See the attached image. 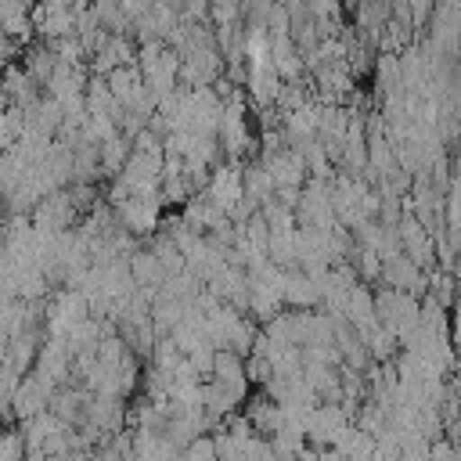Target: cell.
<instances>
[{"label": "cell", "instance_id": "obj_2", "mask_svg": "<svg viewBox=\"0 0 461 461\" xmlns=\"http://www.w3.org/2000/svg\"><path fill=\"white\" fill-rule=\"evenodd\" d=\"M212 371H216V382L234 389L238 396H245V371H241V360L234 353H216L212 360Z\"/></svg>", "mask_w": 461, "mask_h": 461}, {"label": "cell", "instance_id": "obj_5", "mask_svg": "<svg viewBox=\"0 0 461 461\" xmlns=\"http://www.w3.org/2000/svg\"><path fill=\"white\" fill-rule=\"evenodd\" d=\"M274 169H277V173H274L277 180H295V176H299V162H295V158H281Z\"/></svg>", "mask_w": 461, "mask_h": 461}, {"label": "cell", "instance_id": "obj_4", "mask_svg": "<svg viewBox=\"0 0 461 461\" xmlns=\"http://www.w3.org/2000/svg\"><path fill=\"white\" fill-rule=\"evenodd\" d=\"M122 212H126L133 223H144V227L155 220V212H151V209H144V205H133V202H130V205H122Z\"/></svg>", "mask_w": 461, "mask_h": 461}, {"label": "cell", "instance_id": "obj_1", "mask_svg": "<svg viewBox=\"0 0 461 461\" xmlns=\"http://www.w3.org/2000/svg\"><path fill=\"white\" fill-rule=\"evenodd\" d=\"M50 385L43 382V378H36V375H22V382H18V389H14V396H11V414L14 418H32V414H40V411H47V403H50Z\"/></svg>", "mask_w": 461, "mask_h": 461}, {"label": "cell", "instance_id": "obj_3", "mask_svg": "<svg viewBox=\"0 0 461 461\" xmlns=\"http://www.w3.org/2000/svg\"><path fill=\"white\" fill-rule=\"evenodd\" d=\"M216 194H220V202H223V205H227V202L238 194V180H234L227 169H223V176H220V184H216Z\"/></svg>", "mask_w": 461, "mask_h": 461}]
</instances>
